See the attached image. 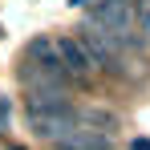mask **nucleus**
<instances>
[{
  "instance_id": "obj_1",
  "label": "nucleus",
  "mask_w": 150,
  "mask_h": 150,
  "mask_svg": "<svg viewBox=\"0 0 150 150\" xmlns=\"http://www.w3.org/2000/svg\"><path fill=\"white\" fill-rule=\"evenodd\" d=\"M89 25L110 33L114 45L126 57H134L142 49V37H138V0H98L93 12H89Z\"/></svg>"
},
{
  "instance_id": "obj_2",
  "label": "nucleus",
  "mask_w": 150,
  "mask_h": 150,
  "mask_svg": "<svg viewBox=\"0 0 150 150\" xmlns=\"http://www.w3.org/2000/svg\"><path fill=\"white\" fill-rule=\"evenodd\" d=\"M77 41H81V49H85V57H89V65H93V73H105V77H126V57L118 45H114V37L110 33H101L98 25H85L73 33Z\"/></svg>"
},
{
  "instance_id": "obj_3",
  "label": "nucleus",
  "mask_w": 150,
  "mask_h": 150,
  "mask_svg": "<svg viewBox=\"0 0 150 150\" xmlns=\"http://www.w3.org/2000/svg\"><path fill=\"white\" fill-rule=\"evenodd\" d=\"M25 65H28V77H37L33 85H57V89L69 85V73H65V65H61V57H57V45H53L49 37H37V41L28 45Z\"/></svg>"
},
{
  "instance_id": "obj_4",
  "label": "nucleus",
  "mask_w": 150,
  "mask_h": 150,
  "mask_svg": "<svg viewBox=\"0 0 150 150\" xmlns=\"http://www.w3.org/2000/svg\"><path fill=\"white\" fill-rule=\"evenodd\" d=\"M28 126H33V134H37V138H45V142H53V146H57L65 134H73L77 126H81V114L65 101V105H49V110L28 114Z\"/></svg>"
},
{
  "instance_id": "obj_5",
  "label": "nucleus",
  "mask_w": 150,
  "mask_h": 150,
  "mask_svg": "<svg viewBox=\"0 0 150 150\" xmlns=\"http://www.w3.org/2000/svg\"><path fill=\"white\" fill-rule=\"evenodd\" d=\"M53 45H57V57H61L69 81H89L93 77V65H89V57H85V49H81L77 37H57Z\"/></svg>"
},
{
  "instance_id": "obj_6",
  "label": "nucleus",
  "mask_w": 150,
  "mask_h": 150,
  "mask_svg": "<svg viewBox=\"0 0 150 150\" xmlns=\"http://www.w3.org/2000/svg\"><path fill=\"white\" fill-rule=\"evenodd\" d=\"M61 150H110V134H101V130H85V126H77L73 134H65Z\"/></svg>"
},
{
  "instance_id": "obj_7",
  "label": "nucleus",
  "mask_w": 150,
  "mask_h": 150,
  "mask_svg": "<svg viewBox=\"0 0 150 150\" xmlns=\"http://www.w3.org/2000/svg\"><path fill=\"white\" fill-rule=\"evenodd\" d=\"M138 37L142 45H150V0H138Z\"/></svg>"
},
{
  "instance_id": "obj_8",
  "label": "nucleus",
  "mask_w": 150,
  "mask_h": 150,
  "mask_svg": "<svg viewBox=\"0 0 150 150\" xmlns=\"http://www.w3.org/2000/svg\"><path fill=\"white\" fill-rule=\"evenodd\" d=\"M130 150H150V138H134V142H130Z\"/></svg>"
},
{
  "instance_id": "obj_9",
  "label": "nucleus",
  "mask_w": 150,
  "mask_h": 150,
  "mask_svg": "<svg viewBox=\"0 0 150 150\" xmlns=\"http://www.w3.org/2000/svg\"><path fill=\"white\" fill-rule=\"evenodd\" d=\"M4 118H8V101H0V126H4Z\"/></svg>"
}]
</instances>
